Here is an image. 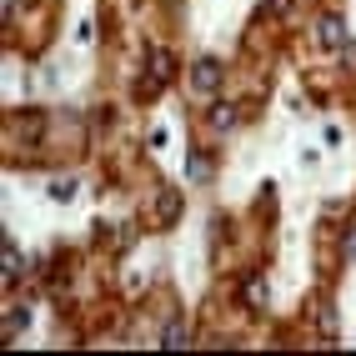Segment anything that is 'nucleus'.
I'll return each mask as SVG.
<instances>
[{
    "label": "nucleus",
    "instance_id": "obj_7",
    "mask_svg": "<svg viewBox=\"0 0 356 356\" xmlns=\"http://www.w3.org/2000/svg\"><path fill=\"white\" fill-rule=\"evenodd\" d=\"M186 176H191V181H211V156L206 151H191V156H186Z\"/></svg>",
    "mask_w": 356,
    "mask_h": 356
},
{
    "label": "nucleus",
    "instance_id": "obj_4",
    "mask_svg": "<svg viewBox=\"0 0 356 356\" xmlns=\"http://www.w3.org/2000/svg\"><path fill=\"white\" fill-rule=\"evenodd\" d=\"M176 216H181V191H171V186H165V191L156 196V221H161V226H171Z\"/></svg>",
    "mask_w": 356,
    "mask_h": 356
},
{
    "label": "nucleus",
    "instance_id": "obj_9",
    "mask_svg": "<svg viewBox=\"0 0 356 356\" xmlns=\"http://www.w3.org/2000/svg\"><path fill=\"white\" fill-rule=\"evenodd\" d=\"M161 346H165V351H181V346H191V341H186V326H181V321H171V326L161 331Z\"/></svg>",
    "mask_w": 356,
    "mask_h": 356
},
{
    "label": "nucleus",
    "instance_id": "obj_11",
    "mask_svg": "<svg viewBox=\"0 0 356 356\" xmlns=\"http://www.w3.org/2000/svg\"><path fill=\"white\" fill-rule=\"evenodd\" d=\"M51 196H56V201H76V181H70V176L51 181Z\"/></svg>",
    "mask_w": 356,
    "mask_h": 356
},
{
    "label": "nucleus",
    "instance_id": "obj_1",
    "mask_svg": "<svg viewBox=\"0 0 356 356\" xmlns=\"http://www.w3.org/2000/svg\"><path fill=\"white\" fill-rule=\"evenodd\" d=\"M316 40H321V45H337L341 60L356 65V45H351V35H346V20H341V15H321V20H316Z\"/></svg>",
    "mask_w": 356,
    "mask_h": 356
},
{
    "label": "nucleus",
    "instance_id": "obj_8",
    "mask_svg": "<svg viewBox=\"0 0 356 356\" xmlns=\"http://www.w3.org/2000/svg\"><path fill=\"white\" fill-rule=\"evenodd\" d=\"M20 266H26V261H20V251H15V241L6 236V246H0V271H6V281L10 276H20Z\"/></svg>",
    "mask_w": 356,
    "mask_h": 356
},
{
    "label": "nucleus",
    "instance_id": "obj_5",
    "mask_svg": "<svg viewBox=\"0 0 356 356\" xmlns=\"http://www.w3.org/2000/svg\"><path fill=\"white\" fill-rule=\"evenodd\" d=\"M236 121H241V111L231 101H211V131H231Z\"/></svg>",
    "mask_w": 356,
    "mask_h": 356
},
{
    "label": "nucleus",
    "instance_id": "obj_14",
    "mask_svg": "<svg viewBox=\"0 0 356 356\" xmlns=\"http://www.w3.org/2000/svg\"><path fill=\"white\" fill-rule=\"evenodd\" d=\"M346 256H351V261H356V226H351V231H346Z\"/></svg>",
    "mask_w": 356,
    "mask_h": 356
},
{
    "label": "nucleus",
    "instance_id": "obj_6",
    "mask_svg": "<svg viewBox=\"0 0 356 356\" xmlns=\"http://www.w3.org/2000/svg\"><path fill=\"white\" fill-rule=\"evenodd\" d=\"M241 301L261 312V306H266V276H246V286H241Z\"/></svg>",
    "mask_w": 356,
    "mask_h": 356
},
{
    "label": "nucleus",
    "instance_id": "obj_10",
    "mask_svg": "<svg viewBox=\"0 0 356 356\" xmlns=\"http://www.w3.org/2000/svg\"><path fill=\"white\" fill-rule=\"evenodd\" d=\"M286 10H291V0H261L256 20H276V15H286Z\"/></svg>",
    "mask_w": 356,
    "mask_h": 356
},
{
    "label": "nucleus",
    "instance_id": "obj_12",
    "mask_svg": "<svg viewBox=\"0 0 356 356\" xmlns=\"http://www.w3.org/2000/svg\"><path fill=\"white\" fill-rule=\"evenodd\" d=\"M316 326H321V337H337V312L321 306V312H316Z\"/></svg>",
    "mask_w": 356,
    "mask_h": 356
},
{
    "label": "nucleus",
    "instance_id": "obj_3",
    "mask_svg": "<svg viewBox=\"0 0 356 356\" xmlns=\"http://www.w3.org/2000/svg\"><path fill=\"white\" fill-rule=\"evenodd\" d=\"M191 86H196V96H216V86H221V60L216 56H201L191 65Z\"/></svg>",
    "mask_w": 356,
    "mask_h": 356
},
{
    "label": "nucleus",
    "instance_id": "obj_13",
    "mask_svg": "<svg viewBox=\"0 0 356 356\" xmlns=\"http://www.w3.org/2000/svg\"><path fill=\"white\" fill-rule=\"evenodd\" d=\"M31 321V312H26V306H15V312L6 316V337H10V331H20V326H26Z\"/></svg>",
    "mask_w": 356,
    "mask_h": 356
},
{
    "label": "nucleus",
    "instance_id": "obj_2",
    "mask_svg": "<svg viewBox=\"0 0 356 356\" xmlns=\"http://www.w3.org/2000/svg\"><path fill=\"white\" fill-rule=\"evenodd\" d=\"M171 70H176L171 51H165V45H151V65H146V81H140V90H146V96H156L161 86H171Z\"/></svg>",
    "mask_w": 356,
    "mask_h": 356
}]
</instances>
